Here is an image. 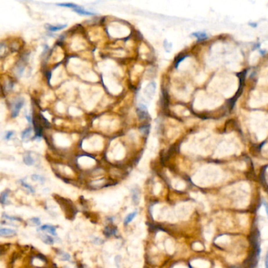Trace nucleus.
I'll return each instance as SVG.
<instances>
[{
  "label": "nucleus",
  "instance_id": "f257e3e1",
  "mask_svg": "<svg viewBox=\"0 0 268 268\" xmlns=\"http://www.w3.org/2000/svg\"><path fill=\"white\" fill-rule=\"evenodd\" d=\"M24 104V98H18V99L15 102L14 106H13V109H12V116H13V117H16L18 115L19 112L21 111V108L23 107Z\"/></svg>",
  "mask_w": 268,
  "mask_h": 268
},
{
  "label": "nucleus",
  "instance_id": "f03ea898",
  "mask_svg": "<svg viewBox=\"0 0 268 268\" xmlns=\"http://www.w3.org/2000/svg\"><path fill=\"white\" fill-rule=\"evenodd\" d=\"M137 113L140 120H145L149 117L147 109L144 105H139L137 108Z\"/></svg>",
  "mask_w": 268,
  "mask_h": 268
},
{
  "label": "nucleus",
  "instance_id": "7ed1b4c3",
  "mask_svg": "<svg viewBox=\"0 0 268 268\" xmlns=\"http://www.w3.org/2000/svg\"><path fill=\"white\" fill-rule=\"evenodd\" d=\"M156 91V83L153 82H151L149 84H147V86L145 87V90H144V94H145V96L147 97L148 98L151 99L154 95Z\"/></svg>",
  "mask_w": 268,
  "mask_h": 268
},
{
  "label": "nucleus",
  "instance_id": "20e7f679",
  "mask_svg": "<svg viewBox=\"0 0 268 268\" xmlns=\"http://www.w3.org/2000/svg\"><path fill=\"white\" fill-rule=\"evenodd\" d=\"M17 232L16 231H14L13 229H10V228H3L2 227L0 229V235L2 237H7V238H10L13 237L14 235H16Z\"/></svg>",
  "mask_w": 268,
  "mask_h": 268
},
{
  "label": "nucleus",
  "instance_id": "39448f33",
  "mask_svg": "<svg viewBox=\"0 0 268 268\" xmlns=\"http://www.w3.org/2000/svg\"><path fill=\"white\" fill-rule=\"evenodd\" d=\"M39 230V231H46V232H48L49 233H51V235L56 236V228L54 227V226L43 225L42 226Z\"/></svg>",
  "mask_w": 268,
  "mask_h": 268
},
{
  "label": "nucleus",
  "instance_id": "423d86ee",
  "mask_svg": "<svg viewBox=\"0 0 268 268\" xmlns=\"http://www.w3.org/2000/svg\"><path fill=\"white\" fill-rule=\"evenodd\" d=\"M132 201L134 202V204H138L139 203V199H140V195H139V190L138 188H134L132 189Z\"/></svg>",
  "mask_w": 268,
  "mask_h": 268
},
{
  "label": "nucleus",
  "instance_id": "0eeeda50",
  "mask_svg": "<svg viewBox=\"0 0 268 268\" xmlns=\"http://www.w3.org/2000/svg\"><path fill=\"white\" fill-rule=\"evenodd\" d=\"M74 11H75L76 13H78L79 14H81V15H86V16H93V15H95V13H92V12H89V11L85 10L82 7V6H78L77 8H75L73 10Z\"/></svg>",
  "mask_w": 268,
  "mask_h": 268
},
{
  "label": "nucleus",
  "instance_id": "6e6552de",
  "mask_svg": "<svg viewBox=\"0 0 268 268\" xmlns=\"http://www.w3.org/2000/svg\"><path fill=\"white\" fill-rule=\"evenodd\" d=\"M137 214H138V212H137V211H134V212L127 215L126 217H125V219H124V220H123V224L125 226L128 225L129 223H131L132 220H134V217L137 215Z\"/></svg>",
  "mask_w": 268,
  "mask_h": 268
},
{
  "label": "nucleus",
  "instance_id": "1a4fd4ad",
  "mask_svg": "<svg viewBox=\"0 0 268 268\" xmlns=\"http://www.w3.org/2000/svg\"><path fill=\"white\" fill-rule=\"evenodd\" d=\"M65 27H67V24H60V25H57V26H53V25H49L46 24V28L48 31L51 32H55V31H58V30H62L63 28H64Z\"/></svg>",
  "mask_w": 268,
  "mask_h": 268
},
{
  "label": "nucleus",
  "instance_id": "9d476101",
  "mask_svg": "<svg viewBox=\"0 0 268 268\" xmlns=\"http://www.w3.org/2000/svg\"><path fill=\"white\" fill-rule=\"evenodd\" d=\"M40 238L42 241L47 244H54V238L52 237L49 236L47 234H40Z\"/></svg>",
  "mask_w": 268,
  "mask_h": 268
},
{
  "label": "nucleus",
  "instance_id": "9b49d317",
  "mask_svg": "<svg viewBox=\"0 0 268 268\" xmlns=\"http://www.w3.org/2000/svg\"><path fill=\"white\" fill-rule=\"evenodd\" d=\"M24 163L25 164L28 165V166H31V165H33V164H34L35 161H34V159L31 157V155L28 153L26 155H24Z\"/></svg>",
  "mask_w": 268,
  "mask_h": 268
},
{
  "label": "nucleus",
  "instance_id": "f8f14e48",
  "mask_svg": "<svg viewBox=\"0 0 268 268\" xmlns=\"http://www.w3.org/2000/svg\"><path fill=\"white\" fill-rule=\"evenodd\" d=\"M116 231L114 230L113 228H111L110 226H107V227L105 228V231H104V233L105 235H106L107 237H110L111 235H113V234H115Z\"/></svg>",
  "mask_w": 268,
  "mask_h": 268
},
{
  "label": "nucleus",
  "instance_id": "ddd939ff",
  "mask_svg": "<svg viewBox=\"0 0 268 268\" xmlns=\"http://www.w3.org/2000/svg\"><path fill=\"white\" fill-rule=\"evenodd\" d=\"M9 193H10V190H6L4 192L1 193V197H0V201H1V203L3 204H5V202L7 200V197H8Z\"/></svg>",
  "mask_w": 268,
  "mask_h": 268
},
{
  "label": "nucleus",
  "instance_id": "4468645a",
  "mask_svg": "<svg viewBox=\"0 0 268 268\" xmlns=\"http://www.w3.org/2000/svg\"><path fill=\"white\" fill-rule=\"evenodd\" d=\"M31 178H32V179L33 181H38V182H41L42 184L44 183V182H45L44 178L43 176H41V175H32Z\"/></svg>",
  "mask_w": 268,
  "mask_h": 268
},
{
  "label": "nucleus",
  "instance_id": "2eb2a0df",
  "mask_svg": "<svg viewBox=\"0 0 268 268\" xmlns=\"http://www.w3.org/2000/svg\"><path fill=\"white\" fill-rule=\"evenodd\" d=\"M31 132H32V128H31V127H28V128L25 129L24 132H22V134H21L22 139L24 140V139H25L28 138V137L30 136V134H31Z\"/></svg>",
  "mask_w": 268,
  "mask_h": 268
},
{
  "label": "nucleus",
  "instance_id": "dca6fc26",
  "mask_svg": "<svg viewBox=\"0 0 268 268\" xmlns=\"http://www.w3.org/2000/svg\"><path fill=\"white\" fill-rule=\"evenodd\" d=\"M21 182L22 186H23L24 187L27 188L28 190H29L30 192H31V193H35V189H34V188L32 187V186H30L29 184H28L27 182H24L23 180H21Z\"/></svg>",
  "mask_w": 268,
  "mask_h": 268
},
{
  "label": "nucleus",
  "instance_id": "f3484780",
  "mask_svg": "<svg viewBox=\"0 0 268 268\" xmlns=\"http://www.w3.org/2000/svg\"><path fill=\"white\" fill-rule=\"evenodd\" d=\"M57 5L61 6H65V7H69V8H73V10L75 8H77L79 6L73 4V3H57Z\"/></svg>",
  "mask_w": 268,
  "mask_h": 268
},
{
  "label": "nucleus",
  "instance_id": "a211bd4d",
  "mask_svg": "<svg viewBox=\"0 0 268 268\" xmlns=\"http://www.w3.org/2000/svg\"><path fill=\"white\" fill-rule=\"evenodd\" d=\"M59 256H61V259L62 260H70V255L67 252H64L63 251H61L59 252Z\"/></svg>",
  "mask_w": 268,
  "mask_h": 268
},
{
  "label": "nucleus",
  "instance_id": "6ab92c4d",
  "mask_svg": "<svg viewBox=\"0 0 268 268\" xmlns=\"http://www.w3.org/2000/svg\"><path fill=\"white\" fill-rule=\"evenodd\" d=\"M3 216L6 220H11V221H22L21 219H20L19 217H16V216H11V215H8L6 214H3Z\"/></svg>",
  "mask_w": 268,
  "mask_h": 268
},
{
  "label": "nucleus",
  "instance_id": "aec40b11",
  "mask_svg": "<svg viewBox=\"0 0 268 268\" xmlns=\"http://www.w3.org/2000/svg\"><path fill=\"white\" fill-rule=\"evenodd\" d=\"M29 221H30V222H32V223H33L34 225H35V226H39L41 224L40 220H39V219L38 217L32 218V219H30Z\"/></svg>",
  "mask_w": 268,
  "mask_h": 268
},
{
  "label": "nucleus",
  "instance_id": "412c9836",
  "mask_svg": "<svg viewBox=\"0 0 268 268\" xmlns=\"http://www.w3.org/2000/svg\"><path fill=\"white\" fill-rule=\"evenodd\" d=\"M14 135V132H7L6 133V139H10L11 136Z\"/></svg>",
  "mask_w": 268,
  "mask_h": 268
},
{
  "label": "nucleus",
  "instance_id": "4be33fe9",
  "mask_svg": "<svg viewBox=\"0 0 268 268\" xmlns=\"http://www.w3.org/2000/svg\"><path fill=\"white\" fill-rule=\"evenodd\" d=\"M263 205L264 206V208H265L266 213H267V217H268V204H267V202L264 201V200H263Z\"/></svg>",
  "mask_w": 268,
  "mask_h": 268
},
{
  "label": "nucleus",
  "instance_id": "5701e85b",
  "mask_svg": "<svg viewBox=\"0 0 268 268\" xmlns=\"http://www.w3.org/2000/svg\"><path fill=\"white\" fill-rule=\"evenodd\" d=\"M265 268H268V252H267L265 257Z\"/></svg>",
  "mask_w": 268,
  "mask_h": 268
}]
</instances>
